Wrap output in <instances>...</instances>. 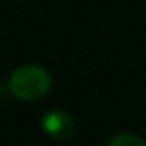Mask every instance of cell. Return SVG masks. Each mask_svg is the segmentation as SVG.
Listing matches in <instances>:
<instances>
[{
	"instance_id": "obj_1",
	"label": "cell",
	"mask_w": 146,
	"mask_h": 146,
	"mask_svg": "<svg viewBox=\"0 0 146 146\" xmlns=\"http://www.w3.org/2000/svg\"><path fill=\"white\" fill-rule=\"evenodd\" d=\"M50 88L52 76L45 67L36 64L17 67L9 78V90L21 102H38L48 95Z\"/></svg>"
},
{
	"instance_id": "obj_2",
	"label": "cell",
	"mask_w": 146,
	"mask_h": 146,
	"mask_svg": "<svg viewBox=\"0 0 146 146\" xmlns=\"http://www.w3.org/2000/svg\"><path fill=\"white\" fill-rule=\"evenodd\" d=\"M40 125L48 137L62 141L74 132V117L64 108H50L43 113Z\"/></svg>"
},
{
	"instance_id": "obj_3",
	"label": "cell",
	"mask_w": 146,
	"mask_h": 146,
	"mask_svg": "<svg viewBox=\"0 0 146 146\" xmlns=\"http://www.w3.org/2000/svg\"><path fill=\"white\" fill-rule=\"evenodd\" d=\"M107 146H146V141L141 139L139 136L136 134H131V132H122V134H117L113 136Z\"/></svg>"
}]
</instances>
